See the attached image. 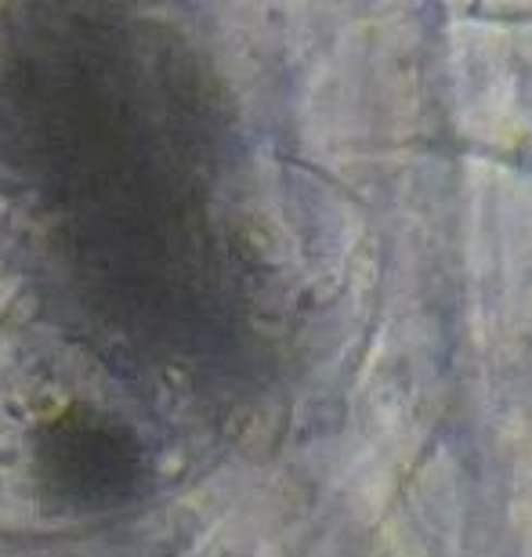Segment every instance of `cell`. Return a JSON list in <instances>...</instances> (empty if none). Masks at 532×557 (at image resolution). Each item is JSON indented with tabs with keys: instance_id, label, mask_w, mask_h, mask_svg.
I'll use <instances>...</instances> for the list:
<instances>
[{
	"instance_id": "obj_1",
	"label": "cell",
	"mask_w": 532,
	"mask_h": 557,
	"mask_svg": "<svg viewBox=\"0 0 532 557\" xmlns=\"http://www.w3.org/2000/svg\"><path fill=\"white\" fill-rule=\"evenodd\" d=\"M40 471L54 493L73 504H113L135 493L141 456L127 431L98 413L73 409L44 434Z\"/></svg>"
}]
</instances>
